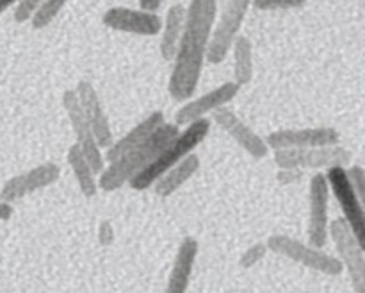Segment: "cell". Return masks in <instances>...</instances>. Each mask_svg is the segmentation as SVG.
I'll return each mask as SVG.
<instances>
[{"label": "cell", "instance_id": "1", "mask_svg": "<svg viewBox=\"0 0 365 293\" xmlns=\"http://www.w3.org/2000/svg\"><path fill=\"white\" fill-rule=\"evenodd\" d=\"M217 18L216 0H191L184 32L173 57L168 91L178 102L192 99L209 56L210 38Z\"/></svg>", "mask_w": 365, "mask_h": 293}, {"label": "cell", "instance_id": "2", "mask_svg": "<svg viewBox=\"0 0 365 293\" xmlns=\"http://www.w3.org/2000/svg\"><path fill=\"white\" fill-rule=\"evenodd\" d=\"M178 131H180V125L178 124H168V121H164V124L160 125L155 132H152L145 141H141L138 146H134V149L128 150L127 154L118 157L116 161L107 164L106 170L100 174V189H103V192H116V189L128 184L139 172L145 170V168L155 159L159 150L163 149L175 134H178Z\"/></svg>", "mask_w": 365, "mask_h": 293}, {"label": "cell", "instance_id": "3", "mask_svg": "<svg viewBox=\"0 0 365 293\" xmlns=\"http://www.w3.org/2000/svg\"><path fill=\"white\" fill-rule=\"evenodd\" d=\"M209 131V118H200V120L185 125L184 131H178V134H175L173 138L159 150L155 159H153L145 170L139 172V174L128 182V186H130L132 189H135V192H145V189L152 188L153 182H155L164 172H168L171 167L180 163L185 156H189V154L207 138Z\"/></svg>", "mask_w": 365, "mask_h": 293}, {"label": "cell", "instance_id": "4", "mask_svg": "<svg viewBox=\"0 0 365 293\" xmlns=\"http://www.w3.org/2000/svg\"><path fill=\"white\" fill-rule=\"evenodd\" d=\"M267 247H269L271 252L287 257V259L303 264L309 270L319 272V274L341 275L344 270L342 261L339 257L324 252L321 247L312 245V243H303L292 236L273 234L267 239Z\"/></svg>", "mask_w": 365, "mask_h": 293}, {"label": "cell", "instance_id": "5", "mask_svg": "<svg viewBox=\"0 0 365 293\" xmlns=\"http://www.w3.org/2000/svg\"><path fill=\"white\" fill-rule=\"evenodd\" d=\"M252 6L253 0H228L225 4L223 11H221L220 16L216 18V24H214L209 56H207L209 63L221 64L227 59V54L230 52L234 41L241 34V27Z\"/></svg>", "mask_w": 365, "mask_h": 293}, {"label": "cell", "instance_id": "6", "mask_svg": "<svg viewBox=\"0 0 365 293\" xmlns=\"http://www.w3.org/2000/svg\"><path fill=\"white\" fill-rule=\"evenodd\" d=\"M274 163L278 168H312L323 170L331 167H346L351 161V152L344 146H309V149H277Z\"/></svg>", "mask_w": 365, "mask_h": 293}, {"label": "cell", "instance_id": "7", "mask_svg": "<svg viewBox=\"0 0 365 293\" xmlns=\"http://www.w3.org/2000/svg\"><path fill=\"white\" fill-rule=\"evenodd\" d=\"M330 238L339 259L342 261V267L348 272L351 288L356 293H365V250L344 218H335L330 222Z\"/></svg>", "mask_w": 365, "mask_h": 293}, {"label": "cell", "instance_id": "8", "mask_svg": "<svg viewBox=\"0 0 365 293\" xmlns=\"http://www.w3.org/2000/svg\"><path fill=\"white\" fill-rule=\"evenodd\" d=\"M328 182H330V189L334 197L337 199V204L341 206L342 218L360 245L365 250V207L360 202L359 195L355 193V188L351 184V179L348 175V168L346 167H331L327 170Z\"/></svg>", "mask_w": 365, "mask_h": 293}, {"label": "cell", "instance_id": "9", "mask_svg": "<svg viewBox=\"0 0 365 293\" xmlns=\"http://www.w3.org/2000/svg\"><path fill=\"white\" fill-rule=\"evenodd\" d=\"M63 107L66 111V116L70 120L71 129H73L75 136H77V145L81 146L84 156L93 164L96 174L100 175L107 167L106 154H102V146L98 145L91 127H89L88 118H86L84 109H82V104L78 100V95L75 89H66L63 93Z\"/></svg>", "mask_w": 365, "mask_h": 293}, {"label": "cell", "instance_id": "10", "mask_svg": "<svg viewBox=\"0 0 365 293\" xmlns=\"http://www.w3.org/2000/svg\"><path fill=\"white\" fill-rule=\"evenodd\" d=\"M330 182L327 174H316L310 179L309 184V227L307 236L312 245L323 249L330 238V218H328V206H330Z\"/></svg>", "mask_w": 365, "mask_h": 293}, {"label": "cell", "instance_id": "11", "mask_svg": "<svg viewBox=\"0 0 365 293\" xmlns=\"http://www.w3.org/2000/svg\"><path fill=\"white\" fill-rule=\"evenodd\" d=\"M163 18L155 11L132 9V7H110L103 13L102 24L113 31L135 36H157L163 31Z\"/></svg>", "mask_w": 365, "mask_h": 293}, {"label": "cell", "instance_id": "12", "mask_svg": "<svg viewBox=\"0 0 365 293\" xmlns=\"http://www.w3.org/2000/svg\"><path fill=\"white\" fill-rule=\"evenodd\" d=\"M214 121L223 132H227L242 150L255 159H264L269 154V145L260 134H257L234 109L223 106L212 113Z\"/></svg>", "mask_w": 365, "mask_h": 293}, {"label": "cell", "instance_id": "13", "mask_svg": "<svg viewBox=\"0 0 365 293\" xmlns=\"http://www.w3.org/2000/svg\"><path fill=\"white\" fill-rule=\"evenodd\" d=\"M239 89H241V86L235 81L223 82L217 88L200 95L198 99L185 100L184 106L175 113V124L185 127V125L192 124V121L200 120V118H207V114H212L214 111L232 102L237 96Z\"/></svg>", "mask_w": 365, "mask_h": 293}, {"label": "cell", "instance_id": "14", "mask_svg": "<svg viewBox=\"0 0 365 293\" xmlns=\"http://www.w3.org/2000/svg\"><path fill=\"white\" fill-rule=\"evenodd\" d=\"M61 177V168L56 163H41L38 167L31 168V170L18 174L14 177L7 179L4 182L2 189H0V200L6 202H14L24 197L31 195V193L38 192V189L46 188V186L53 184L57 179Z\"/></svg>", "mask_w": 365, "mask_h": 293}, {"label": "cell", "instance_id": "15", "mask_svg": "<svg viewBox=\"0 0 365 293\" xmlns=\"http://www.w3.org/2000/svg\"><path fill=\"white\" fill-rule=\"evenodd\" d=\"M269 149H309V146L339 145L341 134L334 127L278 129L266 138Z\"/></svg>", "mask_w": 365, "mask_h": 293}, {"label": "cell", "instance_id": "16", "mask_svg": "<svg viewBox=\"0 0 365 293\" xmlns=\"http://www.w3.org/2000/svg\"><path fill=\"white\" fill-rule=\"evenodd\" d=\"M77 91L78 100L82 104V109H84L86 118H88V124L91 127L93 134H95L96 141L102 149L113 145V131H110L109 118H107L106 109L102 106V100H100L98 91L95 89V86L88 81H81L75 88Z\"/></svg>", "mask_w": 365, "mask_h": 293}, {"label": "cell", "instance_id": "17", "mask_svg": "<svg viewBox=\"0 0 365 293\" xmlns=\"http://www.w3.org/2000/svg\"><path fill=\"white\" fill-rule=\"evenodd\" d=\"M200 252L198 239L192 236H185L178 245L177 254H175L173 267H171L170 275H168L166 293H185L191 282L192 268H195L196 257Z\"/></svg>", "mask_w": 365, "mask_h": 293}, {"label": "cell", "instance_id": "18", "mask_svg": "<svg viewBox=\"0 0 365 293\" xmlns=\"http://www.w3.org/2000/svg\"><path fill=\"white\" fill-rule=\"evenodd\" d=\"M164 121H166V118H164L163 111H155V113L148 114L145 120L139 121L135 127H132L123 138H120L118 141H114L113 145L107 146V152H106L107 163H113V161H116L118 157H121L123 154H127L128 150L138 146L141 141H145V139L148 138L152 132H155Z\"/></svg>", "mask_w": 365, "mask_h": 293}, {"label": "cell", "instance_id": "19", "mask_svg": "<svg viewBox=\"0 0 365 293\" xmlns=\"http://www.w3.org/2000/svg\"><path fill=\"white\" fill-rule=\"evenodd\" d=\"M185 18H187V6L178 0L168 9L163 21V31H160V56L164 61H173L177 54L178 43H180L182 32H184Z\"/></svg>", "mask_w": 365, "mask_h": 293}, {"label": "cell", "instance_id": "20", "mask_svg": "<svg viewBox=\"0 0 365 293\" xmlns=\"http://www.w3.org/2000/svg\"><path fill=\"white\" fill-rule=\"evenodd\" d=\"M200 164H202L200 163V157L191 152L189 156H185L180 163H177L175 167H171L170 170L164 172V174L153 182V193H155L157 197H160V199L171 197L200 170Z\"/></svg>", "mask_w": 365, "mask_h": 293}, {"label": "cell", "instance_id": "21", "mask_svg": "<svg viewBox=\"0 0 365 293\" xmlns=\"http://www.w3.org/2000/svg\"><path fill=\"white\" fill-rule=\"evenodd\" d=\"M66 159L70 168L73 170V175L75 179H77V184L78 188H81L82 195L88 197V199H93V197L98 193L100 188L98 181H96V175L98 174H96L93 164L89 163V159L84 156V152H82L81 146H78L77 143H73V145L68 149Z\"/></svg>", "mask_w": 365, "mask_h": 293}, {"label": "cell", "instance_id": "22", "mask_svg": "<svg viewBox=\"0 0 365 293\" xmlns=\"http://www.w3.org/2000/svg\"><path fill=\"white\" fill-rule=\"evenodd\" d=\"M234 54V81L239 86H246L255 75V59H253V43L248 36L239 34L232 46Z\"/></svg>", "mask_w": 365, "mask_h": 293}, {"label": "cell", "instance_id": "23", "mask_svg": "<svg viewBox=\"0 0 365 293\" xmlns=\"http://www.w3.org/2000/svg\"><path fill=\"white\" fill-rule=\"evenodd\" d=\"M68 0H45L41 4V7L38 9V13L34 14V18L31 20L32 27L34 29H45L52 24L57 18V14L63 11V7L66 6Z\"/></svg>", "mask_w": 365, "mask_h": 293}, {"label": "cell", "instance_id": "24", "mask_svg": "<svg viewBox=\"0 0 365 293\" xmlns=\"http://www.w3.org/2000/svg\"><path fill=\"white\" fill-rule=\"evenodd\" d=\"M267 250H269L267 242L266 243H253V245H250L248 249L241 254V257H239V267H241L242 270H250V268H253L257 263H260V261L264 259V256L267 254Z\"/></svg>", "mask_w": 365, "mask_h": 293}, {"label": "cell", "instance_id": "25", "mask_svg": "<svg viewBox=\"0 0 365 293\" xmlns=\"http://www.w3.org/2000/svg\"><path fill=\"white\" fill-rule=\"evenodd\" d=\"M43 2H45V0H18L13 11L14 21H16V24L31 21L32 18H34V14L38 13V9L41 7Z\"/></svg>", "mask_w": 365, "mask_h": 293}, {"label": "cell", "instance_id": "26", "mask_svg": "<svg viewBox=\"0 0 365 293\" xmlns=\"http://www.w3.org/2000/svg\"><path fill=\"white\" fill-rule=\"evenodd\" d=\"M309 0H253V7L259 11H285L303 7Z\"/></svg>", "mask_w": 365, "mask_h": 293}, {"label": "cell", "instance_id": "27", "mask_svg": "<svg viewBox=\"0 0 365 293\" xmlns=\"http://www.w3.org/2000/svg\"><path fill=\"white\" fill-rule=\"evenodd\" d=\"M348 175L349 179H351V184L353 188H355V193L359 195L360 202H362L365 207V170L362 167H359V164H355V167L348 168Z\"/></svg>", "mask_w": 365, "mask_h": 293}, {"label": "cell", "instance_id": "28", "mask_svg": "<svg viewBox=\"0 0 365 293\" xmlns=\"http://www.w3.org/2000/svg\"><path fill=\"white\" fill-rule=\"evenodd\" d=\"M303 172L302 168H278L277 172V181L282 186H291L302 179Z\"/></svg>", "mask_w": 365, "mask_h": 293}, {"label": "cell", "instance_id": "29", "mask_svg": "<svg viewBox=\"0 0 365 293\" xmlns=\"http://www.w3.org/2000/svg\"><path fill=\"white\" fill-rule=\"evenodd\" d=\"M98 239L103 243V245H109V243H113L114 231H113V225H110V222H102V225H100V229H98Z\"/></svg>", "mask_w": 365, "mask_h": 293}, {"label": "cell", "instance_id": "30", "mask_svg": "<svg viewBox=\"0 0 365 293\" xmlns=\"http://www.w3.org/2000/svg\"><path fill=\"white\" fill-rule=\"evenodd\" d=\"M14 207L11 206V202H6V200H0V222H6L13 217Z\"/></svg>", "mask_w": 365, "mask_h": 293}, {"label": "cell", "instance_id": "31", "mask_svg": "<svg viewBox=\"0 0 365 293\" xmlns=\"http://www.w3.org/2000/svg\"><path fill=\"white\" fill-rule=\"evenodd\" d=\"M164 0H139V7L148 11H157L160 6H163Z\"/></svg>", "mask_w": 365, "mask_h": 293}, {"label": "cell", "instance_id": "32", "mask_svg": "<svg viewBox=\"0 0 365 293\" xmlns=\"http://www.w3.org/2000/svg\"><path fill=\"white\" fill-rule=\"evenodd\" d=\"M16 2H18V0H0V14L6 13L9 7L16 6Z\"/></svg>", "mask_w": 365, "mask_h": 293}, {"label": "cell", "instance_id": "33", "mask_svg": "<svg viewBox=\"0 0 365 293\" xmlns=\"http://www.w3.org/2000/svg\"><path fill=\"white\" fill-rule=\"evenodd\" d=\"M175 2H178V0H175Z\"/></svg>", "mask_w": 365, "mask_h": 293}]
</instances>
